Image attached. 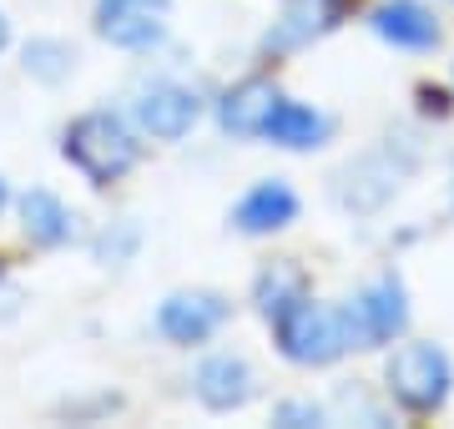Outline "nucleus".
<instances>
[{
	"instance_id": "f257e3e1",
	"label": "nucleus",
	"mask_w": 454,
	"mask_h": 429,
	"mask_svg": "<svg viewBox=\"0 0 454 429\" xmlns=\"http://www.w3.org/2000/svg\"><path fill=\"white\" fill-rule=\"evenodd\" d=\"M61 157L76 167L91 187H112V182H121L131 167H137L142 142H137V127H131L121 112L97 106V112H82L66 127Z\"/></svg>"
},
{
	"instance_id": "f03ea898",
	"label": "nucleus",
	"mask_w": 454,
	"mask_h": 429,
	"mask_svg": "<svg viewBox=\"0 0 454 429\" xmlns=\"http://www.w3.org/2000/svg\"><path fill=\"white\" fill-rule=\"evenodd\" d=\"M414 167H419V152L409 142H379L339 172V202L348 213H379L414 177Z\"/></svg>"
},
{
	"instance_id": "7ed1b4c3",
	"label": "nucleus",
	"mask_w": 454,
	"mask_h": 429,
	"mask_svg": "<svg viewBox=\"0 0 454 429\" xmlns=\"http://www.w3.org/2000/svg\"><path fill=\"white\" fill-rule=\"evenodd\" d=\"M273 333H278V348H283V359L293 363H333L348 348V333H343V318L339 308H324V303H313V298H298L288 303L283 314L273 318Z\"/></svg>"
},
{
	"instance_id": "20e7f679",
	"label": "nucleus",
	"mask_w": 454,
	"mask_h": 429,
	"mask_svg": "<svg viewBox=\"0 0 454 429\" xmlns=\"http://www.w3.org/2000/svg\"><path fill=\"white\" fill-rule=\"evenodd\" d=\"M384 379H389V394L409 414H434L450 399L454 369H450V354L439 344H404V348H394Z\"/></svg>"
},
{
	"instance_id": "39448f33",
	"label": "nucleus",
	"mask_w": 454,
	"mask_h": 429,
	"mask_svg": "<svg viewBox=\"0 0 454 429\" xmlns=\"http://www.w3.org/2000/svg\"><path fill=\"white\" fill-rule=\"evenodd\" d=\"M343 318V333H348V348H379L399 339L409 324V303H404V283L384 273V278H373L369 288L358 298H348L339 308Z\"/></svg>"
},
{
	"instance_id": "423d86ee",
	"label": "nucleus",
	"mask_w": 454,
	"mask_h": 429,
	"mask_svg": "<svg viewBox=\"0 0 454 429\" xmlns=\"http://www.w3.org/2000/svg\"><path fill=\"white\" fill-rule=\"evenodd\" d=\"M197 116H202L197 91L177 82H152L131 101V127L142 136H157V142H182L197 127Z\"/></svg>"
},
{
	"instance_id": "0eeeda50",
	"label": "nucleus",
	"mask_w": 454,
	"mask_h": 429,
	"mask_svg": "<svg viewBox=\"0 0 454 429\" xmlns=\"http://www.w3.org/2000/svg\"><path fill=\"white\" fill-rule=\"evenodd\" d=\"M172 0H101L97 5V35L116 51H152L167 41Z\"/></svg>"
},
{
	"instance_id": "6e6552de",
	"label": "nucleus",
	"mask_w": 454,
	"mask_h": 429,
	"mask_svg": "<svg viewBox=\"0 0 454 429\" xmlns=\"http://www.w3.org/2000/svg\"><path fill=\"white\" fill-rule=\"evenodd\" d=\"M223 324H227V303L217 293H172L157 308V333L167 344H182V348L207 344Z\"/></svg>"
},
{
	"instance_id": "1a4fd4ad",
	"label": "nucleus",
	"mask_w": 454,
	"mask_h": 429,
	"mask_svg": "<svg viewBox=\"0 0 454 429\" xmlns=\"http://www.w3.org/2000/svg\"><path fill=\"white\" fill-rule=\"evenodd\" d=\"M192 394L202 399L212 414H232L258 394V374H253V363H247L243 354H212V359L197 363Z\"/></svg>"
},
{
	"instance_id": "9d476101",
	"label": "nucleus",
	"mask_w": 454,
	"mask_h": 429,
	"mask_svg": "<svg viewBox=\"0 0 454 429\" xmlns=\"http://www.w3.org/2000/svg\"><path fill=\"white\" fill-rule=\"evenodd\" d=\"M339 20H343V0H288L283 16L273 20V31L262 35V46L283 56V51H298V46H309V41H318Z\"/></svg>"
},
{
	"instance_id": "9b49d317",
	"label": "nucleus",
	"mask_w": 454,
	"mask_h": 429,
	"mask_svg": "<svg viewBox=\"0 0 454 429\" xmlns=\"http://www.w3.org/2000/svg\"><path fill=\"white\" fill-rule=\"evenodd\" d=\"M293 217H298V192L283 177H268L253 192H243V202L232 207V228L247 232V238H262V232L288 228Z\"/></svg>"
},
{
	"instance_id": "f8f14e48",
	"label": "nucleus",
	"mask_w": 454,
	"mask_h": 429,
	"mask_svg": "<svg viewBox=\"0 0 454 429\" xmlns=\"http://www.w3.org/2000/svg\"><path fill=\"white\" fill-rule=\"evenodd\" d=\"M373 35L379 41H389L399 51H429L439 46V20L434 11L424 5V0H384L379 11H373Z\"/></svg>"
},
{
	"instance_id": "ddd939ff",
	"label": "nucleus",
	"mask_w": 454,
	"mask_h": 429,
	"mask_svg": "<svg viewBox=\"0 0 454 429\" xmlns=\"http://www.w3.org/2000/svg\"><path fill=\"white\" fill-rule=\"evenodd\" d=\"M273 106H278V86L262 82V76H247V82H238L217 101V127L227 136H262Z\"/></svg>"
},
{
	"instance_id": "4468645a",
	"label": "nucleus",
	"mask_w": 454,
	"mask_h": 429,
	"mask_svg": "<svg viewBox=\"0 0 454 429\" xmlns=\"http://www.w3.org/2000/svg\"><path fill=\"white\" fill-rule=\"evenodd\" d=\"M328 132H333V116L328 112H318L309 101H283V97H278L273 116H268V127H262V136H268L273 147H288V152L324 147Z\"/></svg>"
},
{
	"instance_id": "2eb2a0df",
	"label": "nucleus",
	"mask_w": 454,
	"mask_h": 429,
	"mask_svg": "<svg viewBox=\"0 0 454 429\" xmlns=\"http://www.w3.org/2000/svg\"><path fill=\"white\" fill-rule=\"evenodd\" d=\"M16 213H20V228H26V238H31L35 248H66V243L82 232L76 228V213H71L56 192H46V187L20 192Z\"/></svg>"
},
{
	"instance_id": "dca6fc26",
	"label": "nucleus",
	"mask_w": 454,
	"mask_h": 429,
	"mask_svg": "<svg viewBox=\"0 0 454 429\" xmlns=\"http://www.w3.org/2000/svg\"><path fill=\"white\" fill-rule=\"evenodd\" d=\"M20 66H26V76L56 86L76 71V46L61 41V35H35V41H26V51H20Z\"/></svg>"
},
{
	"instance_id": "f3484780",
	"label": "nucleus",
	"mask_w": 454,
	"mask_h": 429,
	"mask_svg": "<svg viewBox=\"0 0 454 429\" xmlns=\"http://www.w3.org/2000/svg\"><path fill=\"white\" fill-rule=\"evenodd\" d=\"M298 298H303V273H298L293 263H273L258 278V308L268 318H278L288 303H298Z\"/></svg>"
},
{
	"instance_id": "a211bd4d",
	"label": "nucleus",
	"mask_w": 454,
	"mask_h": 429,
	"mask_svg": "<svg viewBox=\"0 0 454 429\" xmlns=\"http://www.w3.org/2000/svg\"><path fill=\"white\" fill-rule=\"evenodd\" d=\"M137 243H142V232H137V222H127V217H121V222H112V228L101 232V243H97V258L106 268H121L131 258V253H137Z\"/></svg>"
},
{
	"instance_id": "6ab92c4d",
	"label": "nucleus",
	"mask_w": 454,
	"mask_h": 429,
	"mask_svg": "<svg viewBox=\"0 0 454 429\" xmlns=\"http://www.w3.org/2000/svg\"><path fill=\"white\" fill-rule=\"evenodd\" d=\"M278 425H293V429H303V425H324V410L313 404V399H293V404H278L273 410Z\"/></svg>"
},
{
	"instance_id": "aec40b11",
	"label": "nucleus",
	"mask_w": 454,
	"mask_h": 429,
	"mask_svg": "<svg viewBox=\"0 0 454 429\" xmlns=\"http://www.w3.org/2000/svg\"><path fill=\"white\" fill-rule=\"evenodd\" d=\"M339 404H343V410H354V394H348V389H343V394H339ZM358 414H364V419H369V425H384V414H379V410H369V404H364V399H358Z\"/></svg>"
},
{
	"instance_id": "412c9836",
	"label": "nucleus",
	"mask_w": 454,
	"mask_h": 429,
	"mask_svg": "<svg viewBox=\"0 0 454 429\" xmlns=\"http://www.w3.org/2000/svg\"><path fill=\"white\" fill-rule=\"evenodd\" d=\"M11 46V20H5V11H0V51Z\"/></svg>"
},
{
	"instance_id": "4be33fe9",
	"label": "nucleus",
	"mask_w": 454,
	"mask_h": 429,
	"mask_svg": "<svg viewBox=\"0 0 454 429\" xmlns=\"http://www.w3.org/2000/svg\"><path fill=\"white\" fill-rule=\"evenodd\" d=\"M5 207H11V187H5V177H0V217H5Z\"/></svg>"
}]
</instances>
